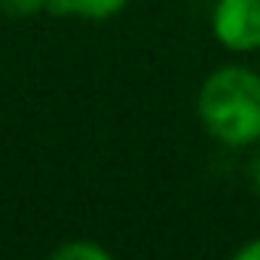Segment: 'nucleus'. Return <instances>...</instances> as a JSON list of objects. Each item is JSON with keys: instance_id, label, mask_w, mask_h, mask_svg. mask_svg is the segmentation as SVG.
Returning a JSON list of instances; mask_svg holds the SVG:
<instances>
[{"instance_id": "nucleus-1", "label": "nucleus", "mask_w": 260, "mask_h": 260, "mask_svg": "<svg viewBox=\"0 0 260 260\" xmlns=\"http://www.w3.org/2000/svg\"><path fill=\"white\" fill-rule=\"evenodd\" d=\"M202 128L226 150H254L260 144V71L226 61L217 64L196 92Z\"/></svg>"}, {"instance_id": "nucleus-2", "label": "nucleus", "mask_w": 260, "mask_h": 260, "mask_svg": "<svg viewBox=\"0 0 260 260\" xmlns=\"http://www.w3.org/2000/svg\"><path fill=\"white\" fill-rule=\"evenodd\" d=\"M211 37L230 55L260 52V0H214Z\"/></svg>"}, {"instance_id": "nucleus-3", "label": "nucleus", "mask_w": 260, "mask_h": 260, "mask_svg": "<svg viewBox=\"0 0 260 260\" xmlns=\"http://www.w3.org/2000/svg\"><path fill=\"white\" fill-rule=\"evenodd\" d=\"M128 7V0H49L55 16L86 19V22H107Z\"/></svg>"}, {"instance_id": "nucleus-4", "label": "nucleus", "mask_w": 260, "mask_h": 260, "mask_svg": "<svg viewBox=\"0 0 260 260\" xmlns=\"http://www.w3.org/2000/svg\"><path fill=\"white\" fill-rule=\"evenodd\" d=\"M52 260H110V251L89 239H71L52 251Z\"/></svg>"}, {"instance_id": "nucleus-5", "label": "nucleus", "mask_w": 260, "mask_h": 260, "mask_svg": "<svg viewBox=\"0 0 260 260\" xmlns=\"http://www.w3.org/2000/svg\"><path fill=\"white\" fill-rule=\"evenodd\" d=\"M43 7H49V0H0V13L13 19H28L37 16Z\"/></svg>"}, {"instance_id": "nucleus-6", "label": "nucleus", "mask_w": 260, "mask_h": 260, "mask_svg": "<svg viewBox=\"0 0 260 260\" xmlns=\"http://www.w3.org/2000/svg\"><path fill=\"white\" fill-rule=\"evenodd\" d=\"M245 178H248L251 193L260 199V144L254 147V153H251V159H248V166H245Z\"/></svg>"}, {"instance_id": "nucleus-7", "label": "nucleus", "mask_w": 260, "mask_h": 260, "mask_svg": "<svg viewBox=\"0 0 260 260\" xmlns=\"http://www.w3.org/2000/svg\"><path fill=\"white\" fill-rule=\"evenodd\" d=\"M233 260H260V233L245 239L236 251H233Z\"/></svg>"}]
</instances>
